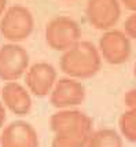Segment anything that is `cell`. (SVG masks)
<instances>
[{
  "label": "cell",
  "mask_w": 136,
  "mask_h": 147,
  "mask_svg": "<svg viewBox=\"0 0 136 147\" xmlns=\"http://www.w3.org/2000/svg\"><path fill=\"white\" fill-rule=\"evenodd\" d=\"M32 15L24 7H13L1 22V32L8 38H25L32 30Z\"/></svg>",
  "instance_id": "1"
},
{
  "label": "cell",
  "mask_w": 136,
  "mask_h": 147,
  "mask_svg": "<svg viewBox=\"0 0 136 147\" xmlns=\"http://www.w3.org/2000/svg\"><path fill=\"white\" fill-rule=\"evenodd\" d=\"M98 66V58L94 48L90 45L76 47L63 59L65 70L76 74H90L95 71Z\"/></svg>",
  "instance_id": "2"
},
{
  "label": "cell",
  "mask_w": 136,
  "mask_h": 147,
  "mask_svg": "<svg viewBox=\"0 0 136 147\" xmlns=\"http://www.w3.org/2000/svg\"><path fill=\"white\" fill-rule=\"evenodd\" d=\"M26 66L25 51L17 45H6L0 51V77L13 80L24 71Z\"/></svg>",
  "instance_id": "3"
},
{
  "label": "cell",
  "mask_w": 136,
  "mask_h": 147,
  "mask_svg": "<svg viewBox=\"0 0 136 147\" xmlns=\"http://www.w3.org/2000/svg\"><path fill=\"white\" fill-rule=\"evenodd\" d=\"M78 36L76 24L67 18L54 21L48 29V40L55 48H65L70 45Z\"/></svg>",
  "instance_id": "4"
},
{
  "label": "cell",
  "mask_w": 136,
  "mask_h": 147,
  "mask_svg": "<svg viewBox=\"0 0 136 147\" xmlns=\"http://www.w3.org/2000/svg\"><path fill=\"white\" fill-rule=\"evenodd\" d=\"M118 3L117 0H90L88 14L96 26H110L118 18Z\"/></svg>",
  "instance_id": "5"
},
{
  "label": "cell",
  "mask_w": 136,
  "mask_h": 147,
  "mask_svg": "<svg viewBox=\"0 0 136 147\" xmlns=\"http://www.w3.org/2000/svg\"><path fill=\"white\" fill-rule=\"evenodd\" d=\"M4 147H30L32 134L28 125L22 122H15L8 127L3 136Z\"/></svg>",
  "instance_id": "6"
},
{
  "label": "cell",
  "mask_w": 136,
  "mask_h": 147,
  "mask_svg": "<svg viewBox=\"0 0 136 147\" xmlns=\"http://www.w3.org/2000/svg\"><path fill=\"white\" fill-rule=\"evenodd\" d=\"M54 78V71L47 65H37L29 71L28 84L36 94H44L50 90Z\"/></svg>",
  "instance_id": "7"
},
{
  "label": "cell",
  "mask_w": 136,
  "mask_h": 147,
  "mask_svg": "<svg viewBox=\"0 0 136 147\" xmlns=\"http://www.w3.org/2000/svg\"><path fill=\"white\" fill-rule=\"evenodd\" d=\"M103 48L106 52L107 59H110L113 62H118L125 59L127 54H128V44L127 40L120 36V34H109L107 37L104 38L103 41Z\"/></svg>",
  "instance_id": "8"
},
{
  "label": "cell",
  "mask_w": 136,
  "mask_h": 147,
  "mask_svg": "<svg viewBox=\"0 0 136 147\" xmlns=\"http://www.w3.org/2000/svg\"><path fill=\"white\" fill-rule=\"evenodd\" d=\"M4 100L17 113H25L29 107V98L26 92L15 84H8L4 88Z\"/></svg>",
  "instance_id": "9"
},
{
  "label": "cell",
  "mask_w": 136,
  "mask_h": 147,
  "mask_svg": "<svg viewBox=\"0 0 136 147\" xmlns=\"http://www.w3.org/2000/svg\"><path fill=\"white\" fill-rule=\"evenodd\" d=\"M81 88L80 85L71 81H63L54 94L55 103H76L81 99Z\"/></svg>",
  "instance_id": "10"
},
{
  "label": "cell",
  "mask_w": 136,
  "mask_h": 147,
  "mask_svg": "<svg viewBox=\"0 0 136 147\" xmlns=\"http://www.w3.org/2000/svg\"><path fill=\"white\" fill-rule=\"evenodd\" d=\"M128 30H129L131 34H133V36H136V15H133L132 18L128 21Z\"/></svg>",
  "instance_id": "11"
},
{
  "label": "cell",
  "mask_w": 136,
  "mask_h": 147,
  "mask_svg": "<svg viewBox=\"0 0 136 147\" xmlns=\"http://www.w3.org/2000/svg\"><path fill=\"white\" fill-rule=\"evenodd\" d=\"M125 1V4L131 8H136V0H124Z\"/></svg>",
  "instance_id": "12"
},
{
  "label": "cell",
  "mask_w": 136,
  "mask_h": 147,
  "mask_svg": "<svg viewBox=\"0 0 136 147\" xmlns=\"http://www.w3.org/2000/svg\"><path fill=\"white\" fill-rule=\"evenodd\" d=\"M4 6H6V0H0V14L4 10Z\"/></svg>",
  "instance_id": "13"
},
{
  "label": "cell",
  "mask_w": 136,
  "mask_h": 147,
  "mask_svg": "<svg viewBox=\"0 0 136 147\" xmlns=\"http://www.w3.org/2000/svg\"><path fill=\"white\" fill-rule=\"evenodd\" d=\"M3 117H4V115H3V109L0 107V124H1V121H3Z\"/></svg>",
  "instance_id": "14"
}]
</instances>
